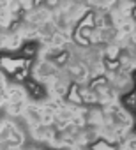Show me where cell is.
Masks as SVG:
<instances>
[{"instance_id":"cell-1","label":"cell","mask_w":136,"mask_h":150,"mask_svg":"<svg viewBox=\"0 0 136 150\" xmlns=\"http://www.w3.org/2000/svg\"><path fill=\"white\" fill-rule=\"evenodd\" d=\"M28 141L30 136L21 118L0 115V150H23Z\"/></svg>"},{"instance_id":"cell-2","label":"cell","mask_w":136,"mask_h":150,"mask_svg":"<svg viewBox=\"0 0 136 150\" xmlns=\"http://www.w3.org/2000/svg\"><path fill=\"white\" fill-rule=\"evenodd\" d=\"M103 78L108 81V85L111 87V90L122 99L127 97L134 92L136 88V80L132 76V72L122 67H113V69H106Z\"/></svg>"},{"instance_id":"cell-3","label":"cell","mask_w":136,"mask_h":150,"mask_svg":"<svg viewBox=\"0 0 136 150\" xmlns=\"http://www.w3.org/2000/svg\"><path fill=\"white\" fill-rule=\"evenodd\" d=\"M11 76L0 67V115L6 111V103H7V92L11 87Z\"/></svg>"},{"instance_id":"cell-4","label":"cell","mask_w":136,"mask_h":150,"mask_svg":"<svg viewBox=\"0 0 136 150\" xmlns=\"http://www.w3.org/2000/svg\"><path fill=\"white\" fill-rule=\"evenodd\" d=\"M111 150H136V129L125 134L115 146H111Z\"/></svg>"},{"instance_id":"cell-5","label":"cell","mask_w":136,"mask_h":150,"mask_svg":"<svg viewBox=\"0 0 136 150\" xmlns=\"http://www.w3.org/2000/svg\"><path fill=\"white\" fill-rule=\"evenodd\" d=\"M23 150H51V148H48L46 145H42V143H37V141H28L27 145H25V148Z\"/></svg>"},{"instance_id":"cell-6","label":"cell","mask_w":136,"mask_h":150,"mask_svg":"<svg viewBox=\"0 0 136 150\" xmlns=\"http://www.w3.org/2000/svg\"><path fill=\"white\" fill-rule=\"evenodd\" d=\"M69 150H96L94 146H73V148H69Z\"/></svg>"},{"instance_id":"cell-7","label":"cell","mask_w":136,"mask_h":150,"mask_svg":"<svg viewBox=\"0 0 136 150\" xmlns=\"http://www.w3.org/2000/svg\"><path fill=\"white\" fill-rule=\"evenodd\" d=\"M132 115H134V118H136V101H134V104H132Z\"/></svg>"}]
</instances>
